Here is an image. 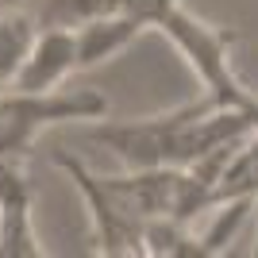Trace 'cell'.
<instances>
[{
	"label": "cell",
	"mask_w": 258,
	"mask_h": 258,
	"mask_svg": "<svg viewBox=\"0 0 258 258\" xmlns=\"http://www.w3.org/2000/svg\"><path fill=\"white\" fill-rule=\"evenodd\" d=\"M247 131H254L250 116L220 108L205 93L201 100H189L158 116L97 123L89 131V139L116 151V158L127 170H147V166H193L216 147L243 139Z\"/></svg>",
	"instance_id": "1"
},
{
	"label": "cell",
	"mask_w": 258,
	"mask_h": 258,
	"mask_svg": "<svg viewBox=\"0 0 258 258\" xmlns=\"http://www.w3.org/2000/svg\"><path fill=\"white\" fill-rule=\"evenodd\" d=\"M108 100L97 89H70V93H27V89L0 85V162H23L50 123L66 119H104Z\"/></svg>",
	"instance_id": "2"
},
{
	"label": "cell",
	"mask_w": 258,
	"mask_h": 258,
	"mask_svg": "<svg viewBox=\"0 0 258 258\" xmlns=\"http://www.w3.org/2000/svg\"><path fill=\"white\" fill-rule=\"evenodd\" d=\"M50 162L77 185V193L85 197L89 205V220H93V243H97V254L108 258H131V254H147V224H143L135 212L119 205L116 197L108 193V185L100 173H93L81 158L66 151H50Z\"/></svg>",
	"instance_id": "3"
},
{
	"label": "cell",
	"mask_w": 258,
	"mask_h": 258,
	"mask_svg": "<svg viewBox=\"0 0 258 258\" xmlns=\"http://www.w3.org/2000/svg\"><path fill=\"white\" fill-rule=\"evenodd\" d=\"M46 254L31 220V185L20 162H0V258Z\"/></svg>",
	"instance_id": "4"
},
{
	"label": "cell",
	"mask_w": 258,
	"mask_h": 258,
	"mask_svg": "<svg viewBox=\"0 0 258 258\" xmlns=\"http://www.w3.org/2000/svg\"><path fill=\"white\" fill-rule=\"evenodd\" d=\"M74 70H81L77 66V31L74 27H39L20 74L12 77V85L27 89V93H50Z\"/></svg>",
	"instance_id": "5"
},
{
	"label": "cell",
	"mask_w": 258,
	"mask_h": 258,
	"mask_svg": "<svg viewBox=\"0 0 258 258\" xmlns=\"http://www.w3.org/2000/svg\"><path fill=\"white\" fill-rule=\"evenodd\" d=\"M74 31H77V66L89 70V66L112 62L116 54H123L143 31H151V23L139 12H104V16L77 23Z\"/></svg>",
	"instance_id": "6"
},
{
	"label": "cell",
	"mask_w": 258,
	"mask_h": 258,
	"mask_svg": "<svg viewBox=\"0 0 258 258\" xmlns=\"http://www.w3.org/2000/svg\"><path fill=\"white\" fill-rule=\"evenodd\" d=\"M35 35L39 20L31 8H0V85H12V77L20 74Z\"/></svg>",
	"instance_id": "7"
}]
</instances>
